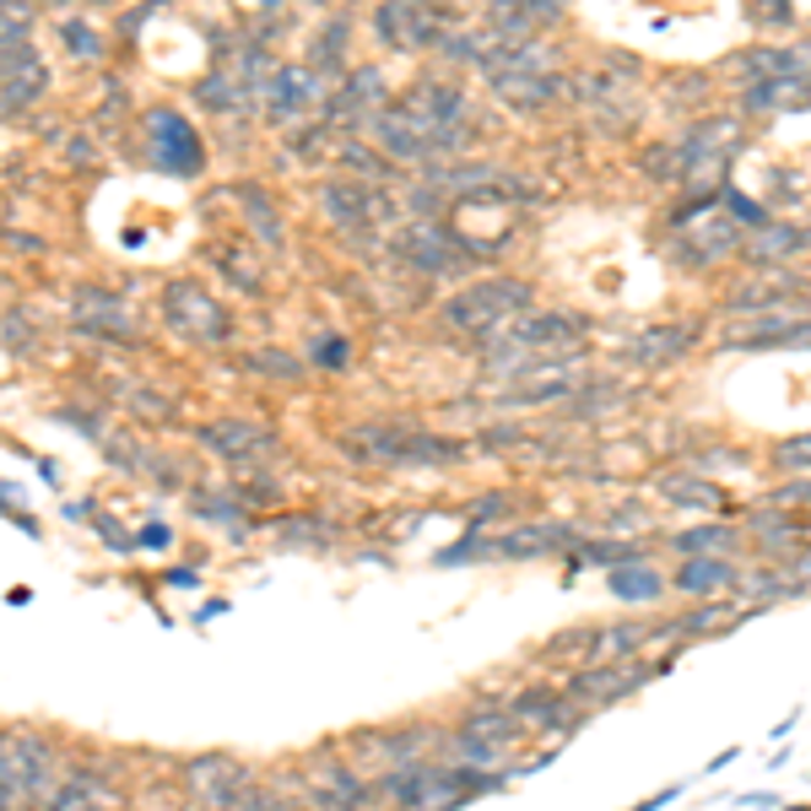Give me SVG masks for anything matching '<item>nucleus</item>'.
I'll return each mask as SVG.
<instances>
[{
  "label": "nucleus",
  "instance_id": "obj_25",
  "mask_svg": "<svg viewBox=\"0 0 811 811\" xmlns=\"http://www.w3.org/2000/svg\"><path fill=\"white\" fill-rule=\"evenodd\" d=\"M790 811H811V807H790Z\"/></svg>",
  "mask_w": 811,
  "mask_h": 811
},
{
  "label": "nucleus",
  "instance_id": "obj_21",
  "mask_svg": "<svg viewBox=\"0 0 811 811\" xmlns=\"http://www.w3.org/2000/svg\"><path fill=\"white\" fill-rule=\"evenodd\" d=\"M341 358H347V347H341V341H324V347H320V363L324 368H341Z\"/></svg>",
  "mask_w": 811,
  "mask_h": 811
},
{
  "label": "nucleus",
  "instance_id": "obj_17",
  "mask_svg": "<svg viewBox=\"0 0 811 811\" xmlns=\"http://www.w3.org/2000/svg\"><path fill=\"white\" fill-rule=\"evenodd\" d=\"M471 558H492V541L482 530H465V541H454V547L439 552V563H471Z\"/></svg>",
  "mask_w": 811,
  "mask_h": 811
},
{
  "label": "nucleus",
  "instance_id": "obj_23",
  "mask_svg": "<svg viewBox=\"0 0 811 811\" xmlns=\"http://www.w3.org/2000/svg\"><path fill=\"white\" fill-rule=\"evenodd\" d=\"M735 758H741V747H725V752H714V758H709V773L730 769V763H735Z\"/></svg>",
  "mask_w": 811,
  "mask_h": 811
},
{
  "label": "nucleus",
  "instance_id": "obj_13",
  "mask_svg": "<svg viewBox=\"0 0 811 811\" xmlns=\"http://www.w3.org/2000/svg\"><path fill=\"white\" fill-rule=\"evenodd\" d=\"M633 649H644V628H633V622H622V628H590V654H584V665H590V660H628Z\"/></svg>",
  "mask_w": 811,
  "mask_h": 811
},
{
  "label": "nucleus",
  "instance_id": "obj_22",
  "mask_svg": "<svg viewBox=\"0 0 811 811\" xmlns=\"http://www.w3.org/2000/svg\"><path fill=\"white\" fill-rule=\"evenodd\" d=\"M141 547H152V552L168 547V525H147V530H141Z\"/></svg>",
  "mask_w": 811,
  "mask_h": 811
},
{
  "label": "nucleus",
  "instance_id": "obj_10",
  "mask_svg": "<svg viewBox=\"0 0 811 811\" xmlns=\"http://www.w3.org/2000/svg\"><path fill=\"white\" fill-rule=\"evenodd\" d=\"M665 547L677 558H730V552H741V530L709 520V525H688L677 535H665Z\"/></svg>",
  "mask_w": 811,
  "mask_h": 811
},
{
  "label": "nucleus",
  "instance_id": "obj_18",
  "mask_svg": "<svg viewBox=\"0 0 811 811\" xmlns=\"http://www.w3.org/2000/svg\"><path fill=\"white\" fill-rule=\"evenodd\" d=\"M763 503H779V509H790V503H801V509H811V477H795V482L773 487Z\"/></svg>",
  "mask_w": 811,
  "mask_h": 811
},
{
  "label": "nucleus",
  "instance_id": "obj_7",
  "mask_svg": "<svg viewBox=\"0 0 811 811\" xmlns=\"http://www.w3.org/2000/svg\"><path fill=\"white\" fill-rule=\"evenodd\" d=\"M747 535H758V547H763V558H801V520L795 514H784L779 503H763V509H752L747 514Z\"/></svg>",
  "mask_w": 811,
  "mask_h": 811
},
{
  "label": "nucleus",
  "instance_id": "obj_2",
  "mask_svg": "<svg viewBox=\"0 0 811 811\" xmlns=\"http://www.w3.org/2000/svg\"><path fill=\"white\" fill-rule=\"evenodd\" d=\"M649 682V665H628V660H590V665H579L573 677H568L563 698L568 703H579L584 714L590 709H611V703H622L628 692H639Z\"/></svg>",
  "mask_w": 811,
  "mask_h": 811
},
{
  "label": "nucleus",
  "instance_id": "obj_6",
  "mask_svg": "<svg viewBox=\"0 0 811 811\" xmlns=\"http://www.w3.org/2000/svg\"><path fill=\"white\" fill-rule=\"evenodd\" d=\"M607 590L622 601V607H654V601L671 595V579L649 563V558H633V563L607 568Z\"/></svg>",
  "mask_w": 811,
  "mask_h": 811
},
{
  "label": "nucleus",
  "instance_id": "obj_12",
  "mask_svg": "<svg viewBox=\"0 0 811 811\" xmlns=\"http://www.w3.org/2000/svg\"><path fill=\"white\" fill-rule=\"evenodd\" d=\"M520 720L509 714V709H471L465 720H460V735H471V741H487V747H509V741H520Z\"/></svg>",
  "mask_w": 811,
  "mask_h": 811
},
{
  "label": "nucleus",
  "instance_id": "obj_15",
  "mask_svg": "<svg viewBox=\"0 0 811 811\" xmlns=\"http://www.w3.org/2000/svg\"><path fill=\"white\" fill-rule=\"evenodd\" d=\"M773 471H784V477H811V433H795V439L773 444Z\"/></svg>",
  "mask_w": 811,
  "mask_h": 811
},
{
  "label": "nucleus",
  "instance_id": "obj_9",
  "mask_svg": "<svg viewBox=\"0 0 811 811\" xmlns=\"http://www.w3.org/2000/svg\"><path fill=\"white\" fill-rule=\"evenodd\" d=\"M568 547H573V530L568 525H520L492 541V558H520V563H530V558L568 552Z\"/></svg>",
  "mask_w": 811,
  "mask_h": 811
},
{
  "label": "nucleus",
  "instance_id": "obj_8",
  "mask_svg": "<svg viewBox=\"0 0 811 811\" xmlns=\"http://www.w3.org/2000/svg\"><path fill=\"white\" fill-rule=\"evenodd\" d=\"M43 811H124V795L98 773H71L66 784H54Z\"/></svg>",
  "mask_w": 811,
  "mask_h": 811
},
{
  "label": "nucleus",
  "instance_id": "obj_3",
  "mask_svg": "<svg viewBox=\"0 0 811 811\" xmlns=\"http://www.w3.org/2000/svg\"><path fill=\"white\" fill-rule=\"evenodd\" d=\"M243 784H249L243 763L222 758V752H206V758H190V763H184V790H190V801L206 811H233L243 801Z\"/></svg>",
  "mask_w": 811,
  "mask_h": 811
},
{
  "label": "nucleus",
  "instance_id": "obj_20",
  "mask_svg": "<svg viewBox=\"0 0 811 811\" xmlns=\"http://www.w3.org/2000/svg\"><path fill=\"white\" fill-rule=\"evenodd\" d=\"M677 795H682V784H671V790H660V795H644L639 807H628V811H665L671 801H677Z\"/></svg>",
  "mask_w": 811,
  "mask_h": 811
},
{
  "label": "nucleus",
  "instance_id": "obj_14",
  "mask_svg": "<svg viewBox=\"0 0 811 811\" xmlns=\"http://www.w3.org/2000/svg\"><path fill=\"white\" fill-rule=\"evenodd\" d=\"M201 439L217 444L222 454H249V449L266 444V433H260V428H243V422H217V428H206Z\"/></svg>",
  "mask_w": 811,
  "mask_h": 811
},
{
  "label": "nucleus",
  "instance_id": "obj_11",
  "mask_svg": "<svg viewBox=\"0 0 811 811\" xmlns=\"http://www.w3.org/2000/svg\"><path fill=\"white\" fill-rule=\"evenodd\" d=\"M654 492H660L665 503H677V509H698V514L720 509V487L703 482V477H682V471L660 477V482H654Z\"/></svg>",
  "mask_w": 811,
  "mask_h": 811
},
{
  "label": "nucleus",
  "instance_id": "obj_16",
  "mask_svg": "<svg viewBox=\"0 0 811 811\" xmlns=\"http://www.w3.org/2000/svg\"><path fill=\"white\" fill-rule=\"evenodd\" d=\"M584 558L590 563H601V568H617V563H633V558H649L644 547H633V541H584Z\"/></svg>",
  "mask_w": 811,
  "mask_h": 811
},
{
  "label": "nucleus",
  "instance_id": "obj_1",
  "mask_svg": "<svg viewBox=\"0 0 811 811\" xmlns=\"http://www.w3.org/2000/svg\"><path fill=\"white\" fill-rule=\"evenodd\" d=\"M0 795L43 801L54 795V752L39 735H0Z\"/></svg>",
  "mask_w": 811,
  "mask_h": 811
},
{
  "label": "nucleus",
  "instance_id": "obj_5",
  "mask_svg": "<svg viewBox=\"0 0 811 811\" xmlns=\"http://www.w3.org/2000/svg\"><path fill=\"white\" fill-rule=\"evenodd\" d=\"M309 790H314V807L320 811H363V807H373L368 784L358 779V773H347V763H336V758L314 763Z\"/></svg>",
  "mask_w": 811,
  "mask_h": 811
},
{
  "label": "nucleus",
  "instance_id": "obj_19",
  "mask_svg": "<svg viewBox=\"0 0 811 811\" xmlns=\"http://www.w3.org/2000/svg\"><path fill=\"white\" fill-rule=\"evenodd\" d=\"M509 509H514V503H509L503 492H492V498H482V503L471 509V530H482L487 520H498V514H509Z\"/></svg>",
  "mask_w": 811,
  "mask_h": 811
},
{
  "label": "nucleus",
  "instance_id": "obj_4",
  "mask_svg": "<svg viewBox=\"0 0 811 811\" xmlns=\"http://www.w3.org/2000/svg\"><path fill=\"white\" fill-rule=\"evenodd\" d=\"M665 579H671V595H688V601H714V595H735L741 568H735V558H682V563L665 573Z\"/></svg>",
  "mask_w": 811,
  "mask_h": 811
},
{
  "label": "nucleus",
  "instance_id": "obj_24",
  "mask_svg": "<svg viewBox=\"0 0 811 811\" xmlns=\"http://www.w3.org/2000/svg\"><path fill=\"white\" fill-rule=\"evenodd\" d=\"M11 807H17V801H11V795H0V811H11Z\"/></svg>",
  "mask_w": 811,
  "mask_h": 811
}]
</instances>
